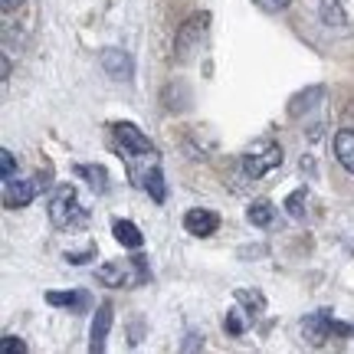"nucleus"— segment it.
<instances>
[{
    "mask_svg": "<svg viewBox=\"0 0 354 354\" xmlns=\"http://www.w3.org/2000/svg\"><path fill=\"white\" fill-rule=\"evenodd\" d=\"M3 351H7V354H13V351L24 354V351H26V344L20 342V338H13V335H3Z\"/></svg>",
    "mask_w": 354,
    "mask_h": 354,
    "instance_id": "22",
    "label": "nucleus"
},
{
    "mask_svg": "<svg viewBox=\"0 0 354 354\" xmlns=\"http://www.w3.org/2000/svg\"><path fill=\"white\" fill-rule=\"evenodd\" d=\"M246 216H250V223H253V227H269V223H272V203L256 201L253 207L246 210Z\"/></svg>",
    "mask_w": 354,
    "mask_h": 354,
    "instance_id": "16",
    "label": "nucleus"
},
{
    "mask_svg": "<svg viewBox=\"0 0 354 354\" xmlns=\"http://www.w3.org/2000/svg\"><path fill=\"white\" fill-rule=\"evenodd\" d=\"M82 216H86V210H82V203H79L76 190L69 187V184H63V187L50 197V220L56 227H73Z\"/></svg>",
    "mask_w": 354,
    "mask_h": 354,
    "instance_id": "5",
    "label": "nucleus"
},
{
    "mask_svg": "<svg viewBox=\"0 0 354 354\" xmlns=\"http://www.w3.org/2000/svg\"><path fill=\"white\" fill-rule=\"evenodd\" d=\"M109 328H112V305L105 302V305H99V312L92 318V342H88V351H105Z\"/></svg>",
    "mask_w": 354,
    "mask_h": 354,
    "instance_id": "9",
    "label": "nucleus"
},
{
    "mask_svg": "<svg viewBox=\"0 0 354 354\" xmlns=\"http://www.w3.org/2000/svg\"><path fill=\"white\" fill-rule=\"evenodd\" d=\"M76 177H86V184L95 190V194H105V190H109V171L102 165H79Z\"/></svg>",
    "mask_w": 354,
    "mask_h": 354,
    "instance_id": "13",
    "label": "nucleus"
},
{
    "mask_svg": "<svg viewBox=\"0 0 354 354\" xmlns=\"http://www.w3.org/2000/svg\"><path fill=\"white\" fill-rule=\"evenodd\" d=\"M0 177H3V180L17 177V161H13V151H10V148H3V151H0Z\"/></svg>",
    "mask_w": 354,
    "mask_h": 354,
    "instance_id": "18",
    "label": "nucleus"
},
{
    "mask_svg": "<svg viewBox=\"0 0 354 354\" xmlns=\"http://www.w3.org/2000/svg\"><path fill=\"white\" fill-rule=\"evenodd\" d=\"M223 328L230 331V335H243V318L240 312L233 308V312H227V318H223Z\"/></svg>",
    "mask_w": 354,
    "mask_h": 354,
    "instance_id": "20",
    "label": "nucleus"
},
{
    "mask_svg": "<svg viewBox=\"0 0 354 354\" xmlns=\"http://www.w3.org/2000/svg\"><path fill=\"white\" fill-rule=\"evenodd\" d=\"M253 3H256V7H259L263 13H279V10H286L292 0H253Z\"/></svg>",
    "mask_w": 354,
    "mask_h": 354,
    "instance_id": "21",
    "label": "nucleus"
},
{
    "mask_svg": "<svg viewBox=\"0 0 354 354\" xmlns=\"http://www.w3.org/2000/svg\"><path fill=\"white\" fill-rule=\"evenodd\" d=\"M3 3V10L10 13V10H17V7H24V0H0Z\"/></svg>",
    "mask_w": 354,
    "mask_h": 354,
    "instance_id": "24",
    "label": "nucleus"
},
{
    "mask_svg": "<svg viewBox=\"0 0 354 354\" xmlns=\"http://www.w3.org/2000/svg\"><path fill=\"white\" fill-rule=\"evenodd\" d=\"M302 331H305V338H308L312 344H322L328 335H351V328L342 325V322H335L331 312H315L312 318H305Z\"/></svg>",
    "mask_w": 354,
    "mask_h": 354,
    "instance_id": "7",
    "label": "nucleus"
},
{
    "mask_svg": "<svg viewBox=\"0 0 354 354\" xmlns=\"http://www.w3.org/2000/svg\"><path fill=\"white\" fill-rule=\"evenodd\" d=\"M216 227H220V216L214 214V210H187L184 214V230H187L190 236H210V233H216Z\"/></svg>",
    "mask_w": 354,
    "mask_h": 354,
    "instance_id": "8",
    "label": "nucleus"
},
{
    "mask_svg": "<svg viewBox=\"0 0 354 354\" xmlns=\"http://www.w3.org/2000/svg\"><path fill=\"white\" fill-rule=\"evenodd\" d=\"M112 131H115V141H118V151H122V158H125V165H128V177H131V184L145 190L148 174H151L154 167H161L158 165V151H154V145L145 138L131 122H118Z\"/></svg>",
    "mask_w": 354,
    "mask_h": 354,
    "instance_id": "1",
    "label": "nucleus"
},
{
    "mask_svg": "<svg viewBox=\"0 0 354 354\" xmlns=\"http://www.w3.org/2000/svg\"><path fill=\"white\" fill-rule=\"evenodd\" d=\"M305 201H308V194H305V190H295L289 201H286L289 214H292V216H302V214H305Z\"/></svg>",
    "mask_w": 354,
    "mask_h": 354,
    "instance_id": "19",
    "label": "nucleus"
},
{
    "mask_svg": "<svg viewBox=\"0 0 354 354\" xmlns=\"http://www.w3.org/2000/svg\"><path fill=\"white\" fill-rule=\"evenodd\" d=\"M207 30H210V13H197V17H190L187 24L177 30V37H174V59L177 63L194 59V53L201 50L203 39H207Z\"/></svg>",
    "mask_w": 354,
    "mask_h": 354,
    "instance_id": "3",
    "label": "nucleus"
},
{
    "mask_svg": "<svg viewBox=\"0 0 354 354\" xmlns=\"http://www.w3.org/2000/svg\"><path fill=\"white\" fill-rule=\"evenodd\" d=\"M318 17H322V24L325 26H344L348 24V13H344L342 0H322V3H318Z\"/></svg>",
    "mask_w": 354,
    "mask_h": 354,
    "instance_id": "15",
    "label": "nucleus"
},
{
    "mask_svg": "<svg viewBox=\"0 0 354 354\" xmlns=\"http://www.w3.org/2000/svg\"><path fill=\"white\" fill-rule=\"evenodd\" d=\"M145 190L154 197V203H165L167 190H165V174H161V167H154L151 174H148V180H145Z\"/></svg>",
    "mask_w": 354,
    "mask_h": 354,
    "instance_id": "17",
    "label": "nucleus"
},
{
    "mask_svg": "<svg viewBox=\"0 0 354 354\" xmlns=\"http://www.w3.org/2000/svg\"><path fill=\"white\" fill-rule=\"evenodd\" d=\"M112 233H115V240L122 243V246H128V250H141V243H145L141 230L135 227L131 220H115V223H112Z\"/></svg>",
    "mask_w": 354,
    "mask_h": 354,
    "instance_id": "12",
    "label": "nucleus"
},
{
    "mask_svg": "<svg viewBox=\"0 0 354 354\" xmlns=\"http://www.w3.org/2000/svg\"><path fill=\"white\" fill-rule=\"evenodd\" d=\"M197 344H203V335H190V342H184V351H194Z\"/></svg>",
    "mask_w": 354,
    "mask_h": 354,
    "instance_id": "23",
    "label": "nucleus"
},
{
    "mask_svg": "<svg viewBox=\"0 0 354 354\" xmlns=\"http://www.w3.org/2000/svg\"><path fill=\"white\" fill-rule=\"evenodd\" d=\"M43 187H50V177L46 174H37V177H30V180L10 177V180H3V203H7L10 210H20V207H26Z\"/></svg>",
    "mask_w": 354,
    "mask_h": 354,
    "instance_id": "6",
    "label": "nucleus"
},
{
    "mask_svg": "<svg viewBox=\"0 0 354 354\" xmlns=\"http://www.w3.org/2000/svg\"><path fill=\"white\" fill-rule=\"evenodd\" d=\"M151 276V269L145 263V256H131V259H115V263H105L95 269V279L102 286H112V289H135V286H145Z\"/></svg>",
    "mask_w": 354,
    "mask_h": 354,
    "instance_id": "2",
    "label": "nucleus"
},
{
    "mask_svg": "<svg viewBox=\"0 0 354 354\" xmlns=\"http://www.w3.org/2000/svg\"><path fill=\"white\" fill-rule=\"evenodd\" d=\"M46 302L59 305V308H69V312H79V308L88 305V295L86 292H46Z\"/></svg>",
    "mask_w": 354,
    "mask_h": 354,
    "instance_id": "14",
    "label": "nucleus"
},
{
    "mask_svg": "<svg viewBox=\"0 0 354 354\" xmlns=\"http://www.w3.org/2000/svg\"><path fill=\"white\" fill-rule=\"evenodd\" d=\"M335 158H338V165L348 171V174H354V131H338L335 135Z\"/></svg>",
    "mask_w": 354,
    "mask_h": 354,
    "instance_id": "11",
    "label": "nucleus"
},
{
    "mask_svg": "<svg viewBox=\"0 0 354 354\" xmlns=\"http://www.w3.org/2000/svg\"><path fill=\"white\" fill-rule=\"evenodd\" d=\"M279 165H282V148H279L276 141H259V145H253L250 151L243 154V174L253 177V180L269 174Z\"/></svg>",
    "mask_w": 354,
    "mask_h": 354,
    "instance_id": "4",
    "label": "nucleus"
},
{
    "mask_svg": "<svg viewBox=\"0 0 354 354\" xmlns=\"http://www.w3.org/2000/svg\"><path fill=\"white\" fill-rule=\"evenodd\" d=\"M102 66H105V73L112 79H131V56L122 50H105L102 53Z\"/></svg>",
    "mask_w": 354,
    "mask_h": 354,
    "instance_id": "10",
    "label": "nucleus"
}]
</instances>
